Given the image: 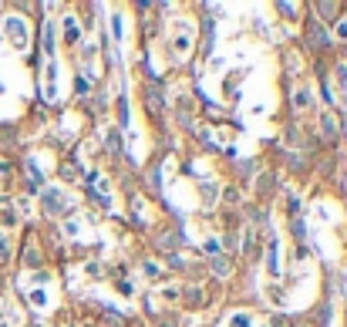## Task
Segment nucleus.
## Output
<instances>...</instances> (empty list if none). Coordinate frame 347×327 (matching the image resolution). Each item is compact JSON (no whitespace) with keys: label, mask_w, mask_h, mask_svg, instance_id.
Masks as SVG:
<instances>
[{"label":"nucleus","mask_w":347,"mask_h":327,"mask_svg":"<svg viewBox=\"0 0 347 327\" xmlns=\"http://www.w3.org/2000/svg\"><path fill=\"white\" fill-rule=\"evenodd\" d=\"M64 34H68V44H78V24H74V17H64Z\"/></svg>","instance_id":"f257e3e1"},{"label":"nucleus","mask_w":347,"mask_h":327,"mask_svg":"<svg viewBox=\"0 0 347 327\" xmlns=\"http://www.w3.org/2000/svg\"><path fill=\"white\" fill-rule=\"evenodd\" d=\"M310 41H317V48H327V34L314 24V27H310Z\"/></svg>","instance_id":"f03ea898"}]
</instances>
